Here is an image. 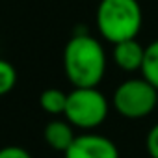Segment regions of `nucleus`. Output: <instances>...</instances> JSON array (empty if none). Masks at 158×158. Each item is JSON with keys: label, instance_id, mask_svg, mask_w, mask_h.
I'll return each instance as SVG.
<instances>
[{"label": "nucleus", "instance_id": "f8f14e48", "mask_svg": "<svg viewBox=\"0 0 158 158\" xmlns=\"http://www.w3.org/2000/svg\"><path fill=\"white\" fill-rule=\"evenodd\" d=\"M145 147L151 158H158V123L149 130L147 138H145Z\"/></svg>", "mask_w": 158, "mask_h": 158}, {"label": "nucleus", "instance_id": "f03ea898", "mask_svg": "<svg viewBox=\"0 0 158 158\" xmlns=\"http://www.w3.org/2000/svg\"><path fill=\"white\" fill-rule=\"evenodd\" d=\"M95 23L101 37L115 45L138 37L143 26V11L138 0H101Z\"/></svg>", "mask_w": 158, "mask_h": 158}, {"label": "nucleus", "instance_id": "1a4fd4ad", "mask_svg": "<svg viewBox=\"0 0 158 158\" xmlns=\"http://www.w3.org/2000/svg\"><path fill=\"white\" fill-rule=\"evenodd\" d=\"M141 76L158 89V39H154L152 43H149L145 47Z\"/></svg>", "mask_w": 158, "mask_h": 158}, {"label": "nucleus", "instance_id": "ddd939ff", "mask_svg": "<svg viewBox=\"0 0 158 158\" xmlns=\"http://www.w3.org/2000/svg\"><path fill=\"white\" fill-rule=\"evenodd\" d=\"M156 110H158V104H156Z\"/></svg>", "mask_w": 158, "mask_h": 158}, {"label": "nucleus", "instance_id": "9b49d317", "mask_svg": "<svg viewBox=\"0 0 158 158\" xmlns=\"http://www.w3.org/2000/svg\"><path fill=\"white\" fill-rule=\"evenodd\" d=\"M0 158H34V156L21 145H6L0 149Z\"/></svg>", "mask_w": 158, "mask_h": 158}, {"label": "nucleus", "instance_id": "20e7f679", "mask_svg": "<svg viewBox=\"0 0 158 158\" xmlns=\"http://www.w3.org/2000/svg\"><path fill=\"white\" fill-rule=\"evenodd\" d=\"M112 104L121 117L143 119L158 104V89L145 78H128L121 82L112 97Z\"/></svg>", "mask_w": 158, "mask_h": 158}, {"label": "nucleus", "instance_id": "9d476101", "mask_svg": "<svg viewBox=\"0 0 158 158\" xmlns=\"http://www.w3.org/2000/svg\"><path fill=\"white\" fill-rule=\"evenodd\" d=\"M17 69L11 61L0 58V97H4L8 93H11L17 86Z\"/></svg>", "mask_w": 158, "mask_h": 158}, {"label": "nucleus", "instance_id": "0eeeda50", "mask_svg": "<svg viewBox=\"0 0 158 158\" xmlns=\"http://www.w3.org/2000/svg\"><path fill=\"white\" fill-rule=\"evenodd\" d=\"M43 138L50 149L65 152L71 147V143L74 141L76 134H74V127L67 119H52L47 123L43 130Z\"/></svg>", "mask_w": 158, "mask_h": 158}, {"label": "nucleus", "instance_id": "423d86ee", "mask_svg": "<svg viewBox=\"0 0 158 158\" xmlns=\"http://www.w3.org/2000/svg\"><path fill=\"white\" fill-rule=\"evenodd\" d=\"M114 61L115 65L125 71V73H136L141 71L143 65V56H145V47L136 41V39H128V41H121L114 45Z\"/></svg>", "mask_w": 158, "mask_h": 158}, {"label": "nucleus", "instance_id": "6e6552de", "mask_svg": "<svg viewBox=\"0 0 158 158\" xmlns=\"http://www.w3.org/2000/svg\"><path fill=\"white\" fill-rule=\"evenodd\" d=\"M39 106L48 115H63L67 106V93L58 88H48L39 95Z\"/></svg>", "mask_w": 158, "mask_h": 158}, {"label": "nucleus", "instance_id": "f257e3e1", "mask_svg": "<svg viewBox=\"0 0 158 158\" xmlns=\"http://www.w3.org/2000/svg\"><path fill=\"white\" fill-rule=\"evenodd\" d=\"M63 73L73 88H97L106 74L102 43L86 30L76 32L63 48Z\"/></svg>", "mask_w": 158, "mask_h": 158}, {"label": "nucleus", "instance_id": "7ed1b4c3", "mask_svg": "<svg viewBox=\"0 0 158 158\" xmlns=\"http://www.w3.org/2000/svg\"><path fill=\"white\" fill-rule=\"evenodd\" d=\"M110 112V102L99 88H73L67 93V106L63 117L74 127L93 130L101 127Z\"/></svg>", "mask_w": 158, "mask_h": 158}, {"label": "nucleus", "instance_id": "39448f33", "mask_svg": "<svg viewBox=\"0 0 158 158\" xmlns=\"http://www.w3.org/2000/svg\"><path fill=\"white\" fill-rule=\"evenodd\" d=\"M63 154L65 158H119V149L110 138L102 134L84 132L74 138Z\"/></svg>", "mask_w": 158, "mask_h": 158}]
</instances>
